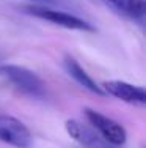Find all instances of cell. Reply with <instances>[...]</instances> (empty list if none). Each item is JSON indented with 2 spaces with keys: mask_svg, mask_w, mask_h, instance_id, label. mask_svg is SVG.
I'll list each match as a JSON object with an SVG mask.
<instances>
[{
  "mask_svg": "<svg viewBox=\"0 0 146 148\" xmlns=\"http://www.w3.org/2000/svg\"><path fill=\"white\" fill-rule=\"evenodd\" d=\"M65 69H66V73L85 90L91 91V93H94V95H99V96H104V95H105L102 90V87L97 85L94 80H93V77L79 65V62L75 58H72L68 55V57L65 58Z\"/></svg>",
  "mask_w": 146,
  "mask_h": 148,
  "instance_id": "52a82bcc",
  "label": "cell"
},
{
  "mask_svg": "<svg viewBox=\"0 0 146 148\" xmlns=\"http://www.w3.org/2000/svg\"><path fill=\"white\" fill-rule=\"evenodd\" d=\"M83 112H85L88 123L101 134V139L104 142H107L109 145H113V147H121L126 143L127 132L123 125H120L113 118L107 117V115L101 114L97 110H93L90 107H86Z\"/></svg>",
  "mask_w": 146,
  "mask_h": 148,
  "instance_id": "3957f363",
  "label": "cell"
},
{
  "mask_svg": "<svg viewBox=\"0 0 146 148\" xmlns=\"http://www.w3.org/2000/svg\"><path fill=\"white\" fill-rule=\"evenodd\" d=\"M65 128L66 132L69 134V137H72L75 142H79L80 145L86 148H107V145H109L99 136H96L90 128H86L85 125H82L77 120H68Z\"/></svg>",
  "mask_w": 146,
  "mask_h": 148,
  "instance_id": "8992f818",
  "label": "cell"
},
{
  "mask_svg": "<svg viewBox=\"0 0 146 148\" xmlns=\"http://www.w3.org/2000/svg\"><path fill=\"white\" fill-rule=\"evenodd\" d=\"M30 2H33L38 6H52V8H55V6H60L61 0H30Z\"/></svg>",
  "mask_w": 146,
  "mask_h": 148,
  "instance_id": "9c48e42d",
  "label": "cell"
},
{
  "mask_svg": "<svg viewBox=\"0 0 146 148\" xmlns=\"http://www.w3.org/2000/svg\"><path fill=\"white\" fill-rule=\"evenodd\" d=\"M25 13L30 16H35L38 19L52 22L58 27H63L68 30H80V32H94V27L88 21L82 17L66 13L60 8H52V6H38V5H30L25 6Z\"/></svg>",
  "mask_w": 146,
  "mask_h": 148,
  "instance_id": "7a4b0ae2",
  "label": "cell"
},
{
  "mask_svg": "<svg viewBox=\"0 0 146 148\" xmlns=\"http://www.w3.org/2000/svg\"><path fill=\"white\" fill-rule=\"evenodd\" d=\"M0 74L20 93L27 95L30 98L43 99L47 95L46 84L41 80V77L32 69L19 65H3L0 66Z\"/></svg>",
  "mask_w": 146,
  "mask_h": 148,
  "instance_id": "6da1fadb",
  "label": "cell"
},
{
  "mask_svg": "<svg viewBox=\"0 0 146 148\" xmlns=\"http://www.w3.org/2000/svg\"><path fill=\"white\" fill-rule=\"evenodd\" d=\"M115 11L134 21H143L145 17V0H104Z\"/></svg>",
  "mask_w": 146,
  "mask_h": 148,
  "instance_id": "ba28073f",
  "label": "cell"
},
{
  "mask_svg": "<svg viewBox=\"0 0 146 148\" xmlns=\"http://www.w3.org/2000/svg\"><path fill=\"white\" fill-rule=\"evenodd\" d=\"M0 142L8 143L14 148H30L33 137L30 129L20 120L11 115L0 114Z\"/></svg>",
  "mask_w": 146,
  "mask_h": 148,
  "instance_id": "277c9868",
  "label": "cell"
},
{
  "mask_svg": "<svg viewBox=\"0 0 146 148\" xmlns=\"http://www.w3.org/2000/svg\"><path fill=\"white\" fill-rule=\"evenodd\" d=\"M102 90L105 95L121 99L124 103H129L134 106H145L146 104V91L143 87L132 85L124 80H109L104 82Z\"/></svg>",
  "mask_w": 146,
  "mask_h": 148,
  "instance_id": "5b68a950",
  "label": "cell"
}]
</instances>
